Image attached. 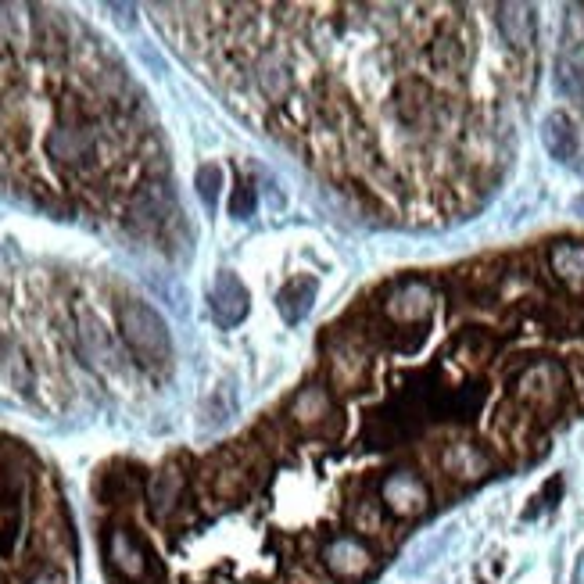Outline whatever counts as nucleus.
Segmentation results:
<instances>
[{"instance_id":"obj_27","label":"nucleus","mask_w":584,"mask_h":584,"mask_svg":"<svg viewBox=\"0 0 584 584\" xmlns=\"http://www.w3.org/2000/svg\"><path fill=\"white\" fill-rule=\"evenodd\" d=\"M230 215L233 219H251V215H255V187H251L248 180H241L237 183V190H233Z\"/></svg>"},{"instance_id":"obj_13","label":"nucleus","mask_w":584,"mask_h":584,"mask_svg":"<svg viewBox=\"0 0 584 584\" xmlns=\"http://www.w3.org/2000/svg\"><path fill=\"white\" fill-rule=\"evenodd\" d=\"M542 144L556 162H574L577 155V129L570 122V115L563 112H552L545 115L542 122Z\"/></svg>"},{"instance_id":"obj_29","label":"nucleus","mask_w":584,"mask_h":584,"mask_svg":"<svg viewBox=\"0 0 584 584\" xmlns=\"http://www.w3.org/2000/svg\"><path fill=\"white\" fill-rule=\"evenodd\" d=\"M574 208H577V212L584 215V194H581V198H577V205H574Z\"/></svg>"},{"instance_id":"obj_14","label":"nucleus","mask_w":584,"mask_h":584,"mask_svg":"<svg viewBox=\"0 0 584 584\" xmlns=\"http://www.w3.org/2000/svg\"><path fill=\"white\" fill-rule=\"evenodd\" d=\"M312 301H316V280L312 276H294L276 294V309H280V316L287 323H301V319L309 316Z\"/></svg>"},{"instance_id":"obj_1","label":"nucleus","mask_w":584,"mask_h":584,"mask_svg":"<svg viewBox=\"0 0 584 584\" xmlns=\"http://www.w3.org/2000/svg\"><path fill=\"white\" fill-rule=\"evenodd\" d=\"M119 334L144 366H165L172 355V337L165 319L147 301H122L119 305Z\"/></svg>"},{"instance_id":"obj_12","label":"nucleus","mask_w":584,"mask_h":584,"mask_svg":"<svg viewBox=\"0 0 584 584\" xmlns=\"http://www.w3.org/2000/svg\"><path fill=\"white\" fill-rule=\"evenodd\" d=\"M495 11H499L495 22H499L502 40H506L513 51H527L534 43V11L527 8V4H499Z\"/></svg>"},{"instance_id":"obj_21","label":"nucleus","mask_w":584,"mask_h":584,"mask_svg":"<svg viewBox=\"0 0 584 584\" xmlns=\"http://www.w3.org/2000/svg\"><path fill=\"white\" fill-rule=\"evenodd\" d=\"M348 520H352V527L359 531V538L362 534H380L384 531V502L380 499H355L352 502V509H348Z\"/></svg>"},{"instance_id":"obj_10","label":"nucleus","mask_w":584,"mask_h":584,"mask_svg":"<svg viewBox=\"0 0 584 584\" xmlns=\"http://www.w3.org/2000/svg\"><path fill=\"white\" fill-rule=\"evenodd\" d=\"M441 470L452 477V481H463V484H473L488 477L491 470V459L484 448L470 445V441H456V445H448L441 452Z\"/></svg>"},{"instance_id":"obj_25","label":"nucleus","mask_w":584,"mask_h":584,"mask_svg":"<svg viewBox=\"0 0 584 584\" xmlns=\"http://www.w3.org/2000/svg\"><path fill=\"white\" fill-rule=\"evenodd\" d=\"M219 187H223V169H219V165H201L198 169V194L208 208H215V201H219Z\"/></svg>"},{"instance_id":"obj_19","label":"nucleus","mask_w":584,"mask_h":584,"mask_svg":"<svg viewBox=\"0 0 584 584\" xmlns=\"http://www.w3.org/2000/svg\"><path fill=\"white\" fill-rule=\"evenodd\" d=\"M255 79H258V86H262V94H266L269 101H287V97H291V90H294L291 69H287V65L276 58V54H269V58L258 61Z\"/></svg>"},{"instance_id":"obj_24","label":"nucleus","mask_w":584,"mask_h":584,"mask_svg":"<svg viewBox=\"0 0 584 584\" xmlns=\"http://www.w3.org/2000/svg\"><path fill=\"white\" fill-rule=\"evenodd\" d=\"M54 26H58V18H54L51 11H40V15H36V40H40V47L47 54H58L61 47H65V33Z\"/></svg>"},{"instance_id":"obj_4","label":"nucleus","mask_w":584,"mask_h":584,"mask_svg":"<svg viewBox=\"0 0 584 584\" xmlns=\"http://www.w3.org/2000/svg\"><path fill=\"white\" fill-rule=\"evenodd\" d=\"M319 563L334 581H362L377 570V556L359 534H337L319 549Z\"/></svg>"},{"instance_id":"obj_30","label":"nucleus","mask_w":584,"mask_h":584,"mask_svg":"<svg viewBox=\"0 0 584 584\" xmlns=\"http://www.w3.org/2000/svg\"><path fill=\"white\" fill-rule=\"evenodd\" d=\"M0 584H4V577H0Z\"/></svg>"},{"instance_id":"obj_18","label":"nucleus","mask_w":584,"mask_h":584,"mask_svg":"<svg viewBox=\"0 0 584 584\" xmlns=\"http://www.w3.org/2000/svg\"><path fill=\"white\" fill-rule=\"evenodd\" d=\"M430 112V90L420 83V79H405L395 90V115L405 122V126H420Z\"/></svg>"},{"instance_id":"obj_6","label":"nucleus","mask_w":584,"mask_h":584,"mask_svg":"<svg viewBox=\"0 0 584 584\" xmlns=\"http://www.w3.org/2000/svg\"><path fill=\"white\" fill-rule=\"evenodd\" d=\"M387 323L391 327H423L434 312V291L423 280H402L387 291V298L380 301Z\"/></svg>"},{"instance_id":"obj_11","label":"nucleus","mask_w":584,"mask_h":584,"mask_svg":"<svg viewBox=\"0 0 584 584\" xmlns=\"http://www.w3.org/2000/svg\"><path fill=\"white\" fill-rule=\"evenodd\" d=\"M549 269L574 298H584V244L556 241L549 248Z\"/></svg>"},{"instance_id":"obj_2","label":"nucleus","mask_w":584,"mask_h":584,"mask_svg":"<svg viewBox=\"0 0 584 584\" xmlns=\"http://www.w3.org/2000/svg\"><path fill=\"white\" fill-rule=\"evenodd\" d=\"M563 391H567V380H563V370L556 362H531L513 380V398L531 416L556 413L559 402H563Z\"/></svg>"},{"instance_id":"obj_16","label":"nucleus","mask_w":584,"mask_h":584,"mask_svg":"<svg viewBox=\"0 0 584 584\" xmlns=\"http://www.w3.org/2000/svg\"><path fill=\"white\" fill-rule=\"evenodd\" d=\"M183 488H187V477H183L180 466L176 463L162 466L155 473V481H151V509H155V516H169L172 509L180 506Z\"/></svg>"},{"instance_id":"obj_5","label":"nucleus","mask_w":584,"mask_h":584,"mask_svg":"<svg viewBox=\"0 0 584 584\" xmlns=\"http://www.w3.org/2000/svg\"><path fill=\"white\" fill-rule=\"evenodd\" d=\"M287 420L305 434H330L337 427V402L334 391L323 384H305L298 387V395L287 405Z\"/></svg>"},{"instance_id":"obj_17","label":"nucleus","mask_w":584,"mask_h":584,"mask_svg":"<svg viewBox=\"0 0 584 584\" xmlns=\"http://www.w3.org/2000/svg\"><path fill=\"white\" fill-rule=\"evenodd\" d=\"M330 384H334L337 391L355 395V391L366 384V359H362V352H355V348H337V352L330 355Z\"/></svg>"},{"instance_id":"obj_28","label":"nucleus","mask_w":584,"mask_h":584,"mask_svg":"<svg viewBox=\"0 0 584 584\" xmlns=\"http://www.w3.org/2000/svg\"><path fill=\"white\" fill-rule=\"evenodd\" d=\"M29 584H69V581H65V574H61V570H40V574H36Z\"/></svg>"},{"instance_id":"obj_8","label":"nucleus","mask_w":584,"mask_h":584,"mask_svg":"<svg viewBox=\"0 0 584 584\" xmlns=\"http://www.w3.org/2000/svg\"><path fill=\"white\" fill-rule=\"evenodd\" d=\"M255 466H251V456L244 452H226L223 459H215V466L208 470V484H212L215 499L223 502H241L244 495H251L255 488Z\"/></svg>"},{"instance_id":"obj_22","label":"nucleus","mask_w":584,"mask_h":584,"mask_svg":"<svg viewBox=\"0 0 584 584\" xmlns=\"http://www.w3.org/2000/svg\"><path fill=\"white\" fill-rule=\"evenodd\" d=\"M463 61H466V51H463V43H459V36L441 33L438 40L430 43V65L438 72H456Z\"/></svg>"},{"instance_id":"obj_15","label":"nucleus","mask_w":584,"mask_h":584,"mask_svg":"<svg viewBox=\"0 0 584 584\" xmlns=\"http://www.w3.org/2000/svg\"><path fill=\"white\" fill-rule=\"evenodd\" d=\"M47 151L58 162H86L94 155V137L83 126H58L47 140Z\"/></svg>"},{"instance_id":"obj_3","label":"nucleus","mask_w":584,"mask_h":584,"mask_svg":"<svg viewBox=\"0 0 584 584\" xmlns=\"http://www.w3.org/2000/svg\"><path fill=\"white\" fill-rule=\"evenodd\" d=\"M104 559L129 584H151L155 577V556L133 527H112L104 534Z\"/></svg>"},{"instance_id":"obj_9","label":"nucleus","mask_w":584,"mask_h":584,"mask_svg":"<svg viewBox=\"0 0 584 584\" xmlns=\"http://www.w3.org/2000/svg\"><path fill=\"white\" fill-rule=\"evenodd\" d=\"M248 305H251V294H248V287L241 284V276L230 273V269H223V273L215 276L212 312L223 327H237V323L248 316Z\"/></svg>"},{"instance_id":"obj_23","label":"nucleus","mask_w":584,"mask_h":584,"mask_svg":"<svg viewBox=\"0 0 584 584\" xmlns=\"http://www.w3.org/2000/svg\"><path fill=\"white\" fill-rule=\"evenodd\" d=\"M556 86H559V94H567L574 104H584V65H577V61H559Z\"/></svg>"},{"instance_id":"obj_26","label":"nucleus","mask_w":584,"mask_h":584,"mask_svg":"<svg viewBox=\"0 0 584 584\" xmlns=\"http://www.w3.org/2000/svg\"><path fill=\"white\" fill-rule=\"evenodd\" d=\"M563 43L567 47H584V8L581 4H570L567 15H563Z\"/></svg>"},{"instance_id":"obj_7","label":"nucleus","mask_w":584,"mask_h":584,"mask_svg":"<svg viewBox=\"0 0 584 584\" xmlns=\"http://www.w3.org/2000/svg\"><path fill=\"white\" fill-rule=\"evenodd\" d=\"M380 502L391 516L413 520L430 509V488L416 470H395L380 481Z\"/></svg>"},{"instance_id":"obj_20","label":"nucleus","mask_w":584,"mask_h":584,"mask_svg":"<svg viewBox=\"0 0 584 584\" xmlns=\"http://www.w3.org/2000/svg\"><path fill=\"white\" fill-rule=\"evenodd\" d=\"M165 205H169L165 187H158V183H144L140 194L133 198V208H129V212H133V219H137L140 226H155V223H162Z\"/></svg>"}]
</instances>
